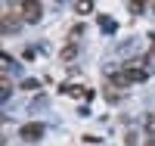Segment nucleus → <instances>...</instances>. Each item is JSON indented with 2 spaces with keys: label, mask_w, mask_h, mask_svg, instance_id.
Returning <instances> with one entry per match:
<instances>
[{
  "label": "nucleus",
  "mask_w": 155,
  "mask_h": 146,
  "mask_svg": "<svg viewBox=\"0 0 155 146\" xmlns=\"http://www.w3.org/2000/svg\"><path fill=\"white\" fill-rule=\"evenodd\" d=\"M121 75H124V81H127V84H143L146 78H149V72H146V65H143V62H127L124 69H121Z\"/></svg>",
  "instance_id": "1"
},
{
  "label": "nucleus",
  "mask_w": 155,
  "mask_h": 146,
  "mask_svg": "<svg viewBox=\"0 0 155 146\" xmlns=\"http://www.w3.org/2000/svg\"><path fill=\"white\" fill-rule=\"evenodd\" d=\"M44 19V9H41V3H34V0H28V3H22V22H41Z\"/></svg>",
  "instance_id": "2"
},
{
  "label": "nucleus",
  "mask_w": 155,
  "mask_h": 146,
  "mask_svg": "<svg viewBox=\"0 0 155 146\" xmlns=\"http://www.w3.org/2000/svg\"><path fill=\"white\" fill-rule=\"evenodd\" d=\"M19 28H22V19L12 16V12H6V16L0 19V31H3V34H16Z\"/></svg>",
  "instance_id": "3"
},
{
  "label": "nucleus",
  "mask_w": 155,
  "mask_h": 146,
  "mask_svg": "<svg viewBox=\"0 0 155 146\" xmlns=\"http://www.w3.org/2000/svg\"><path fill=\"white\" fill-rule=\"evenodd\" d=\"M41 137H44V124L34 121V124H25V127H22V140H25V143H37Z\"/></svg>",
  "instance_id": "4"
},
{
  "label": "nucleus",
  "mask_w": 155,
  "mask_h": 146,
  "mask_svg": "<svg viewBox=\"0 0 155 146\" xmlns=\"http://www.w3.org/2000/svg\"><path fill=\"white\" fill-rule=\"evenodd\" d=\"M59 90H62V93H68V97H81V93H87V90H81V87H74V84H62Z\"/></svg>",
  "instance_id": "5"
},
{
  "label": "nucleus",
  "mask_w": 155,
  "mask_h": 146,
  "mask_svg": "<svg viewBox=\"0 0 155 146\" xmlns=\"http://www.w3.org/2000/svg\"><path fill=\"white\" fill-rule=\"evenodd\" d=\"M62 59H74L78 56V44H68V47H62V53H59Z\"/></svg>",
  "instance_id": "6"
},
{
  "label": "nucleus",
  "mask_w": 155,
  "mask_h": 146,
  "mask_svg": "<svg viewBox=\"0 0 155 146\" xmlns=\"http://www.w3.org/2000/svg\"><path fill=\"white\" fill-rule=\"evenodd\" d=\"M74 9L81 12V16H87V12H93V3H90V0H81V3H78Z\"/></svg>",
  "instance_id": "7"
},
{
  "label": "nucleus",
  "mask_w": 155,
  "mask_h": 146,
  "mask_svg": "<svg viewBox=\"0 0 155 146\" xmlns=\"http://www.w3.org/2000/svg\"><path fill=\"white\" fill-rule=\"evenodd\" d=\"M106 100H109V103H118V100H121V90H118V87H109V90H106Z\"/></svg>",
  "instance_id": "8"
},
{
  "label": "nucleus",
  "mask_w": 155,
  "mask_h": 146,
  "mask_svg": "<svg viewBox=\"0 0 155 146\" xmlns=\"http://www.w3.org/2000/svg\"><path fill=\"white\" fill-rule=\"evenodd\" d=\"M99 25H102V31H115V22L109 16H99Z\"/></svg>",
  "instance_id": "9"
},
{
  "label": "nucleus",
  "mask_w": 155,
  "mask_h": 146,
  "mask_svg": "<svg viewBox=\"0 0 155 146\" xmlns=\"http://www.w3.org/2000/svg\"><path fill=\"white\" fill-rule=\"evenodd\" d=\"M124 146H137V134H134V131H127V134H124Z\"/></svg>",
  "instance_id": "10"
},
{
  "label": "nucleus",
  "mask_w": 155,
  "mask_h": 146,
  "mask_svg": "<svg viewBox=\"0 0 155 146\" xmlns=\"http://www.w3.org/2000/svg\"><path fill=\"white\" fill-rule=\"evenodd\" d=\"M143 9H146V3H140V0H134V3H130V12H134V16H140Z\"/></svg>",
  "instance_id": "11"
},
{
  "label": "nucleus",
  "mask_w": 155,
  "mask_h": 146,
  "mask_svg": "<svg viewBox=\"0 0 155 146\" xmlns=\"http://www.w3.org/2000/svg\"><path fill=\"white\" fill-rule=\"evenodd\" d=\"M146 131H149V134H155V115L146 118Z\"/></svg>",
  "instance_id": "12"
},
{
  "label": "nucleus",
  "mask_w": 155,
  "mask_h": 146,
  "mask_svg": "<svg viewBox=\"0 0 155 146\" xmlns=\"http://www.w3.org/2000/svg\"><path fill=\"white\" fill-rule=\"evenodd\" d=\"M146 146H155V137H149V140H146Z\"/></svg>",
  "instance_id": "13"
},
{
  "label": "nucleus",
  "mask_w": 155,
  "mask_h": 146,
  "mask_svg": "<svg viewBox=\"0 0 155 146\" xmlns=\"http://www.w3.org/2000/svg\"><path fill=\"white\" fill-rule=\"evenodd\" d=\"M152 9H155V3H152Z\"/></svg>",
  "instance_id": "14"
}]
</instances>
